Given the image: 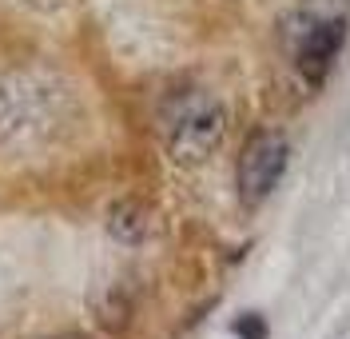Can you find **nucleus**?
I'll return each mask as SVG.
<instances>
[{
  "label": "nucleus",
  "instance_id": "nucleus-4",
  "mask_svg": "<svg viewBox=\"0 0 350 339\" xmlns=\"http://www.w3.org/2000/svg\"><path fill=\"white\" fill-rule=\"evenodd\" d=\"M56 120V104L48 88H28L21 80L0 84V136L12 140H28V136L52 132Z\"/></svg>",
  "mask_w": 350,
  "mask_h": 339
},
{
  "label": "nucleus",
  "instance_id": "nucleus-5",
  "mask_svg": "<svg viewBox=\"0 0 350 339\" xmlns=\"http://www.w3.org/2000/svg\"><path fill=\"white\" fill-rule=\"evenodd\" d=\"M108 231H111V240H120V244H128V248H139V244L148 240V231H152V212H148V203L131 200V196L120 200V203H111Z\"/></svg>",
  "mask_w": 350,
  "mask_h": 339
},
{
  "label": "nucleus",
  "instance_id": "nucleus-2",
  "mask_svg": "<svg viewBox=\"0 0 350 339\" xmlns=\"http://www.w3.org/2000/svg\"><path fill=\"white\" fill-rule=\"evenodd\" d=\"M227 132V108L215 96H187L167 116V152L175 164H203Z\"/></svg>",
  "mask_w": 350,
  "mask_h": 339
},
{
  "label": "nucleus",
  "instance_id": "nucleus-7",
  "mask_svg": "<svg viewBox=\"0 0 350 339\" xmlns=\"http://www.w3.org/2000/svg\"><path fill=\"white\" fill-rule=\"evenodd\" d=\"M52 339H88V336H52Z\"/></svg>",
  "mask_w": 350,
  "mask_h": 339
},
{
  "label": "nucleus",
  "instance_id": "nucleus-3",
  "mask_svg": "<svg viewBox=\"0 0 350 339\" xmlns=\"http://www.w3.org/2000/svg\"><path fill=\"white\" fill-rule=\"evenodd\" d=\"M286 160H291V144H286L279 132H255L239 152V172H235V184H239V200L247 208H259L286 172Z\"/></svg>",
  "mask_w": 350,
  "mask_h": 339
},
{
  "label": "nucleus",
  "instance_id": "nucleus-6",
  "mask_svg": "<svg viewBox=\"0 0 350 339\" xmlns=\"http://www.w3.org/2000/svg\"><path fill=\"white\" fill-rule=\"evenodd\" d=\"M92 312H96V323H100V327L124 331L131 323V292L124 284H108L104 292L92 299Z\"/></svg>",
  "mask_w": 350,
  "mask_h": 339
},
{
  "label": "nucleus",
  "instance_id": "nucleus-1",
  "mask_svg": "<svg viewBox=\"0 0 350 339\" xmlns=\"http://www.w3.org/2000/svg\"><path fill=\"white\" fill-rule=\"evenodd\" d=\"M350 32V0H303L286 16V52L291 64L310 88L327 84L330 68L347 45Z\"/></svg>",
  "mask_w": 350,
  "mask_h": 339
}]
</instances>
